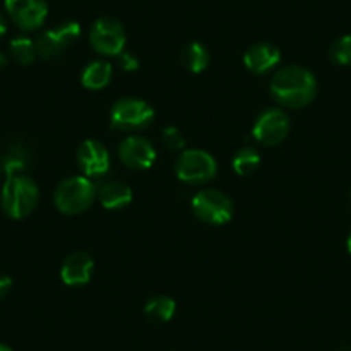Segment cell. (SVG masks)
<instances>
[{
    "instance_id": "cell-1",
    "label": "cell",
    "mask_w": 351,
    "mask_h": 351,
    "mask_svg": "<svg viewBox=\"0 0 351 351\" xmlns=\"http://www.w3.org/2000/svg\"><path fill=\"white\" fill-rule=\"evenodd\" d=\"M271 95L286 109H303L317 95V80L303 66H286L279 69L271 80Z\"/></svg>"
},
{
    "instance_id": "cell-2",
    "label": "cell",
    "mask_w": 351,
    "mask_h": 351,
    "mask_svg": "<svg viewBox=\"0 0 351 351\" xmlns=\"http://www.w3.org/2000/svg\"><path fill=\"white\" fill-rule=\"evenodd\" d=\"M40 200L38 184L25 174L8 178L0 191V207L9 219H25L36 208Z\"/></svg>"
},
{
    "instance_id": "cell-3",
    "label": "cell",
    "mask_w": 351,
    "mask_h": 351,
    "mask_svg": "<svg viewBox=\"0 0 351 351\" xmlns=\"http://www.w3.org/2000/svg\"><path fill=\"white\" fill-rule=\"evenodd\" d=\"M95 200V186L86 176H71L60 181L53 193L57 210L66 215H77L88 210Z\"/></svg>"
},
{
    "instance_id": "cell-4",
    "label": "cell",
    "mask_w": 351,
    "mask_h": 351,
    "mask_svg": "<svg viewBox=\"0 0 351 351\" xmlns=\"http://www.w3.org/2000/svg\"><path fill=\"white\" fill-rule=\"evenodd\" d=\"M154 107L141 99H121L110 109V126L124 133L145 130L154 123Z\"/></svg>"
},
{
    "instance_id": "cell-5",
    "label": "cell",
    "mask_w": 351,
    "mask_h": 351,
    "mask_svg": "<svg viewBox=\"0 0 351 351\" xmlns=\"http://www.w3.org/2000/svg\"><path fill=\"white\" fill-rule=\"evenodd\" d=\"M217 174V162L208 152L188 148L181 152L176 162V176L183 183L198 186L212 181Z\"/></svg>"
},
{
    "instance_id": "cell-6",
    "label": "cell",
    "mask_w": 351,
    "mask_h": 351,
    "mask_svg": "<svg viewBox=\"0 0 351 351\" xmlns=\"http://www.w3.org/2000/svg\"><path fill=\"white\" fill-rule=\"evenodd\" d=\"M191 210L205 224L224 226L232 219L234 205L222 191L202 190L191 198Z\"/></svg>"
},
{
    "instance_id": "cell-7",
    "label": "cell",
    "mask_w": 351,
    "mask_h": 351,
    "mask_svg": "<svg viewBox=\"0 0 351 351\" xmlns=\"http://www.w3.org/2000/svg\"><path fill=\"white\" fill-rule=\"evenodd\" d=\"M291 130L289 116L279 107H271L258 114L252 128V134L255 141L263 147H274L282 143Z\"/></svg>"
},
{
    "instance_id": "cell-8",
    "label": "cell",
    "mask_w": 351,
    "mask_h": 351,
    "mask_svg": "<svg viewBox=\"0 0 351 351\" xmlns=\"http://www.w3.org/2000/svg\"><path fill=\"white\" fill-rule=\"evenodd\" d=\"M90 45L100 56L117 57L126 47V32L116 18H100L90 28Z\"/></svg>"
},
{
    "instance_id": "cell-9",
    "label": "cell",
    "mask_w": 351,
    "mask_h": 351,
    "mask_svg": "<svg viewBox=\"0 0 351 351\" xmlns=\"http://www.w3.org/2000/svg\"><path fill=\"white\" fill-rule=\"evenodd\" d=\"M81 35V26L76 21L62 23L60 26L53 29H47L38 38L35 40L36 43V53L42 59H56L59 57L64 50L73 47L76 40Z\"/></svg>"
},
{
    "instance_id": "cell-10",
    "label": "cell",
    "mask_w": 351,
    "mask_h": 351,
    "mask_svg": "<svg viewBox=\"0 0 351 351\" xmlns=\"http://www.w3.org/2000/svg\"><path fill=\"white\" fill-rule=\"evenodd\" d=\"M4 5L11 21L23 32L42 28L49 16L45 0H5Z\"/></svg>"
},
{
    "instance_id": "cell-11",
    "label": "cell",
    "mask_w": 351,
    "mask_h": 351,
    "mask_svg": "<svg viewBox=\"0 0 351 351\" xmlns=\"http://www.w3.org/2000/svg\"><path fill=\"white\" fill-rule=\"evenodd\" d=\"M117 154H119L121 162L133 171L150 169L157 158V152H155L152 141L143 136H136V134L124 138L119 143Z\"/></svg>"
},
{
    "instance_id": "cell-12",
    "label": "cell",
    "mask_w": 351,
    "mask_h": 351,
    "mask_svg": "<svg viewBox=\"0 0 351 351\" xmlns=\"http://www.w3.org/2000/svg\"><path fill=\"white\" fill-rule=\"evenodd\" d=\"M77 165L86 178H100L110 169V154L99 140H86L77 147Z\"/></svg>"
},
{
    "instance_id": "cell-13",
    "label": "cell",
    "mask_w": 351,
    "mask_h": 351,
    "mask_svg": "<svg viewBox=\"0 0 351 351\" xmlns=\"http://www.w3.org/2000/svg\"><path fill=\"white\" fill-rule=\"evenodd\" d=\"M95 269L92 255L86 252H74L64 260L60 267V279L66 286H83L90 282Z\"/></svg>"
},
{
    "instance_id": "cell-14",
    "label": "cell",
    "mask_w": 351,
    "mask_h": 351,
    "mask_svg": "<svg viewBox=\"0 0 351 351\" xmlns=\"http://www.w3.org/2000/svg\"><path fill=\"white\" fill-rule=\"evenodd\" d=\"M245 67L253 74H267L281 62V50L272 43H255L243 57Z\"/></svg>"
},
{
    "instance_id": "cell-15",
    "label": "cell",
    "mask_w": 351,
    "mask_h": 351,
    "mask_svg": "<svg viewBox=\"0 0 351 351\" xmlns=\"http://www.w3.org/2000/svg\"><path fill=\"white\" fill-rule=\"evenodd\" d=\"M100 204L107 210H121V208L128 207L133 200V191L123 181H107L99 191Z\"/></svg>"
},
{
    "instance_id": "cell-16",
    "label": "cell",
    "mask_w": 351,
    "mask_h": 351,
    "mask_svg": "<svg viewBox=\"0 0 351 351\" xmlns=\"http://www.w3.org/2000/svg\"><path fill=\"white\" fill-rule=\"evenodd\" d=\"M112 80V66L107 60H93L81 73V83L88 90H102Z\"/></svg>"
},
{
    "instance_id": "cell-17",
    "label": "cell",
    "mask_w": 351,
    "mask_h": 351,
    "mask_svg": "<svg viewBox=\"0 0 351 351\" xmlns=\"http://www.w3.org/2000/svg\"><path fill=\"white\" fill-rule=\"evenodd\" d=\"M29 165V154L21 145H12L8 148L2 157H0V172H4L8 178L11 176L23 174L26 167Z\"/></svg>"
},
{
    "instance_id": "cell-18",
    "label": "cell",
    "mask_w": 351,
    "mask_h": 351,
    "mask_svg": "<svg viewBox=\"0 0 351 351\" xmlns=\"http://www.w3.org/2000/svg\"><path fill=\"white\" fill-rule=\"evenodd\" d=\"M181 62H183L184 69L190 71L193 74L204 73L210 62V53H208L207 47L202 45L198 42L188 43L181 52Z\"/></svg>"
},
{
    "instance_id": "cell-19",
    "label": "cell",
    "mask_w": 351,
    "mask_h": 351,
    "mask_svg": "<svg viewBox=\"0 0 351 351\" xmlns=\"http://www.w3.org/2000/svg\"><path fill=\"white\" fill-rule=\"evenodd\" d=\"M176 313V302L171 296L158 295L148 300L145 303V315L152 320V322L164 324L174 317Z\"/></svg>"
},
{
    "instance_id": "cell-20",
    "label": "cell",
    "mask_w": 351,
    "mask_h": 351,
    "mask_svg": "<svg viewBox=\"0 0 351 351\" xmlns=\"http://www.w3.org/2000/svg\"><path fill=\"white\" fill-rule=\"evenodd\" d=\"M9 52L14 62L19 66H29L36 59V43L28 36H16L9 43Z\"/></svg>"
},
{
    "instance_id": "cell-21",
    "label": "cell",
    "mask_w": 351,
    "mask_h": 351,
    "mask_svg": "<svg viewBox=\"0 0 351 351\" xmlns=\"http://www.w3.org/2000/svg\"><path fill=\"white\" fill-rule=\"evenodd\" d=\"M260 160H262V157H260L256 148L245 147L241 148V150L236 152L234 157H232V169H234L236 174L239 176L253 174V172L258 169Z\"/></svg>"
},
{
    "instance_id": "cell-22",
    "label": "cell",
    "mask_w": 351,
    "mask_h": 351,
    "mask_svg": "<svg viewBox=\"0 0 351 351\" xmlns=\"http://www.w3.org/2000/svg\"><path fill=\"white\" fill-rule=\"evenodd\" d=\"M329 57L337 66H351V35L339 36L330 45Z\"/></svg>"
},
{
    "instance_id": "cell-23",
    "label": "cell",
    "mask_w": 351,
    "mask_h": 351,
    "mask_svg": "<svg viewBox=\"0 0 351 351\" xmlns=\"http://www.w3.org/2000/svg\"><path fill=\"white\" fill-rule=\"evenodd\" d=\"M162 145L167 148L169 152H181L186 147V140L181 130L176 126H167L162 131Z\"/></svg>"
},
{
    "instance_id": "cell-24",
    "label": "cell",
    "mask_w": 351,
    "mask_h": 351,
    "mask_svg": "<svg viewBox=\"0 0 351 351\" xmlns=\"http://www.w3.org/2000/svg\"><path fill=\"white\" fill-rule=\"evenodd\" d=\"M117 64H119L121 69L126 71V73H133V71H136L138 67H140L138 57L134 56V53L128 52V50H123V52L117 56Z\"/></svg>"
},
{
    "instance_id": "cell-25",
    "label": "cell",
    "mask_w": 351,
    "mask_h": 351,
    "mask_svg": "<svg viewBox=\"0 0 351 351\" xmlns=\"http://www.w3.org/2000/svg\"><path fill=\"white\" fill-rule=\"evenodd\" d=\"M12 289V279L9 276H0V298L9 295Z\"/></svg>"
},
{
    "instance_id": "cell-26",
    "label": "cell",
    "mask_w": 351,
    "mask_h": 351,
    "mask_svg": "<svg viewBox=\"0 0 351 351\" xmlns=\"http://www.w3.org/2000/svg\"><path fill=\"white\" fill-rule=\"evenodd\" d=\"M5 33H8V21H5L4 14L0 12V38H2V36H4Z\"/></svg>"
},
{
    "instance_id": "cell-27",
    "label": "cell",
    "mask_w": 351,
    "mask_h": 351,
    "mask_svg": "<svg viewBox=\"0 0 351 351\" xmlns=\"http://www.w3.org/2000/svg\"><path fill=\"white\" fill-rule=\"evenodd\" d=\"M5 66H8V57L4 52H0V69H4Z\"/></svg>"
},
{
    "instance_id": "cell-28",
    "label": "cell",
    "mask_w": 351,
    "mask_h": 351,
    "mask_svg": "<svg viewBox=\"0 0 351 351\" xmlns=\"http://www.w3.org/2000/svg\"><path fill=\"white\" fill-rule=\"evenodd\" d=\"M0 351H14V350H12V348H9L8 344L0 343Z\"/></svg>"
},
{
    "instance_id": "cell-29",
    "label": "cell",
    "mask_w": 351,
    "mask_h": 351,
    "mask_svg": "<svg viewBox=\"0 0 351 351\" xmlns=\"http://www.w3.org/2000/svg\"><path fill=\"white\" fill-rule=\"evenodd\" d=\"M346 246H348V252L351 253V232H350V236H348V241H346Z\"/></svg>"
},
{
    "instance_id": "cell-30",
    "label": "cell",
    "mask_w": 351,
    "mask_h": 351,
    "mask_svg": "<svg viewBox=\"0 0 351 351\" xmlns=\"http://www.w3.org/2000/svg\"><path fill=\"white\" fill-rule=\"evenodd\" d=\"M350 202H351V191H350Z\"/></svg>"
},
{
    "instance_id": "cell-31",
    "label": "cell",
    "mask_w": 351,
    "mask_h": 351,
    "mask_svg": "<svg viewBox=\"0 0 351 351\" xmlns=\"http://www.w3.org/2000/svg\"><path fill=\"white\" fill-rule=\"evenodd\" d=\"M343 351H351V350H343Z\"/></svg>"
}]
</instances>
